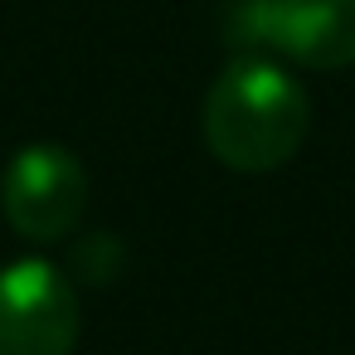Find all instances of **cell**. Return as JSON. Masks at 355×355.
I'll return each instance as SVG.
<instances>
[{
	"instance_id": "1",
	"label": "cell",
	"mask_w": 355,
	"mask_h": 355,
	"mask_svg": "<svg viewBox=\"0 0 355 355\" xmlns=\"http://www.w3.org/2000/svg\"><path fill=\"white\" fill-rule=\"evenodd\" d=\"M200 132L219 166L268 175L302 151L311 132V98L272 59H234L205 93Z\"/></svg>"
},
{
	"instance_id": "5",
	"label": "cell",
	"mask_w": 355,
	"mask_h": 355,
	"mask_svg": "<svg viewBox=\"0 0 355 355\" xmlns=\"http://www.w3.org/2000/svg\"><path fill=\"white\" fill-rule=\"evenodd\" d=\"M73 268H78L83 277H93V282H107V277H117V268H122V243H117L112 234H93V239H83V243L73 248Z\"/></svg>"
},
{
	"instance_id": "4",
	"label": "cell",
	"mask_w": 355,
	"mask_h": 355,
	"mask_svg": "<svg viewBox=\"0 0 355 355\" xmlns=\"http://www.w3.org/2000/svg\"><path fill=\"white\" fill-rule=\"evenodd\" d=\"M83 331L78 287L44 258L0 268V355H73Z\"/></svg>"
},
{
	"instance_id": "2",
	"label": "cell",
	"mask_w": 355,
	"mask_h": 355,
	"mask_svg": "<svg viewBox=\"0 0 355 355\" xmlns=\"http://www.w3.org/2000/svg\"><path fill=\"white\" fill-rule=\"evenodd\" d=\"M224 40L243 59H287L336 73L355 64V0H234Z\"/></svg>"
},
{
	"instance_id": "3",
	"label": "cell",
	"mask_w": 355,
	"mask_h": 355,
	"mask_svg": "<svg viewBox=\"0 0 355 355\" xmlns=\"http://www.w3.org/2000/svg\"><path fill=\"white\" fill-rule=\"evenodd\" d=\"M88 209V171L69 146L35 141L0 171V214L30 243H59Z\"/></svg>"
}]
</instances>
